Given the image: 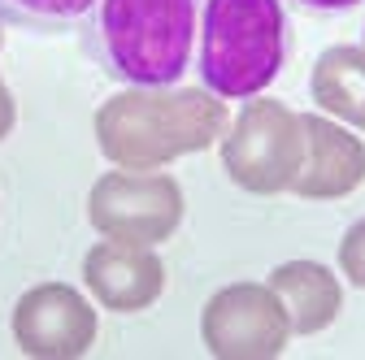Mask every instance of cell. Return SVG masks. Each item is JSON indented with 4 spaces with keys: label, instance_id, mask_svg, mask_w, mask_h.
<instances>
[{
    "label": "cell",
    "instance_id": "obj_5",
    "mask_svg": "<svg viewBox=\"0 0 365 360\" xmlns=\"http://www.w3.org/2000/svg\"><path fill=\"white\" fill-rule=\"evenodd\" d=\"M87 217L105 239L126 243H161L182 221V191L170 174L126 169L105 174L87 196Z\"/></svg>",
    "mask_w": 365,
    "mask_h": 360
},
{
    "label": "cell",
    "instance_id": "obj_3",
    "mask_svg": "<svg viewBox=\"0 0 365 360\" xmlns=\"http://www.w3.org/2000/svg\"><path fill=\"white\" fill-rule=\"evenodd\" d=\"M283 5L279 0H209L200 39V78L222 100H248L283 70Z\"/></svg>",
    "mask_w": 365,
    "mask_h": 360
},
{
    "label": "cell",
    "instance_id": "obj_12",
    "mask_svg": "<svg viewBox=\"0 0 365 360\" xmlns=\"http://www.w3.org/2000/svg\"><path fill=\"white\" fill-rule=\"evenodd\" d=\"M101 9V0H0V22L26 26L35 35H61Z\"/></svg>",
    "mask_w": 365,
    "mask_h": 360
},
{
    "label": "cell",
    "instance_id": "obj_8",
    "mask_svg": "<svg viewBox=\"0 0 365 360\" xmlns=\"http://www.w3.org/2000/svg\"><path fill=\"white\" fill-rule=\"evenodd\" d=\"M83 278L105 308L113 312H140L148 308L161 287H165V265L148 243H126V239H109L96 243L83 260Z\"/></svg>",
    "mask_w": 365,
    "mask_h": 360
},
{
    "label": "cell",
    "instance_id": "obj_15",
    "mask_svg": "<svg viewBox=\"0 0 365 360\" xmlns=\"http://www.w3.org/2000/svg\"><path fill=\"white\" fill-rule=\"evenodd\" d=\"M300 5H309V9H348L356 0H300Z\"/></svg>",
    "mask_w": 365,
    "mask_h": 360
},
{
    "label": "cell",
    "instance_id": "obj_9",
    "mask_svg": "<svg viewBox=\"0 0 365 360\" xmlns=\"http://www.w3.org/2000/svg\"><path fill=\"white\" fill-rule=\"evenodd\" d=\"M304 126V165L292 191L304 200H339L365 183V144L317 113L300 117Z\"/></svg>",
    "mask_w": 365,
    "mask_h": 360
},
{
    "label": "cell",
    "instance_id": "obj_7",
    "mask_svg": "<svg viewBox=\"0 0 365 360\" xmlns=\"http://www.w3.org/2000/svg\"><path fill=\"white\" fill-rule=\"evenodd\" d=\"M14 339L26 356L39 360H74L96 343V312L91 304L66 287V282H43L31 287L14 308Z\"/></svg>",
    "mask_w": 365,
    "mask_h": 360
},
{
    "label": "cell",
    "instance_id": "obj_14",
    "mask_svg": "<svg viewBox=\"0 0 365 360\" xmlns=\"http://www.w3.org/2000/svg\"><path fill=\"white\" fill-rule=\"evenodd\" d=\"M14 130V96H9V87L0 83V139Z\"/></svg>",
    "mask_w": 365,
    "mask_h": 360
},
{
    "label": "cell",
    "instance_id": "obj_11",
    "mask_svg": "<svg viewBox=\"0 0 365 360\" xmlns=\"http://www.w3.org/2000/svg\"><path fill=\"white\" fill-rule=\"evenodd\" d=\"M313 105L365 130V48L339 43L313 65Z\"/></svg>",
    "mask_w": 365,
    "mask_h": 360
},
{
    "label": "cell",
    "instance_id": "obj_6",
    "mask_svg": "<svg viewBox=\"0 0 365 360\" xmlns=\"http://www.w3.org/2000/svg\"><path fill=\"white\" fill-rule=\"evenodd\" d=\"M200 334L217 360H269L287 347L292 322L274 287L235 282L205 304Z\"/></svg>",
    "mask_w": 365,
    "mask_h": 360
},
{
    "label": "cell",
    "instance_id": "obj_2",
    "mask_svg": "<svg viewBox=\"0 0 365 360\" xmlns=\"http://www.w3.org/2000/svg\"><path fill=\"white\" fill-rule=\"evenodd\" d=\"M196 0H101L91 53L130 87H170L192 57Z\"/></svg>",
    "mask_w": 365,
    "mask_h": 360
},
{
    "label": "cell",
    "instance_id": "obj_4",
    "mask_svg": "<svg viewBox=\"0 0 365 360\" xmlns=\"http://www.w3.org/2000/svg\"><path fill=\"white\" fill-rule=\"evenodd\" d=\"M222 165L252 196L292 191L304 165V126L279 100H257L240 113L231 134L222 139Z\"/></svg>",
    "mask_w": 365,
    "mask_h": 360
},
{
    "label": "cell",
    "instance_id": "obj_13",
    "mask_svg": "<svg viewBox=\"0 0 365 360\" xmlns=\"http://www.w3.org/2000/svg\"><path fill=\"white\" fill-rule=\"evenodd\" d=\"M339 269H344V278L352 287L365 291V217L356 221V226L344 235V243H339Z\"/></svg>",
    "mask_w": 365,
    "mask_h": 360
},
{
    "label": "cell",
    "instance_id": "obj_10",
    "mask_svg": "<svg viewBox=\"0 0 365 360\" xmlns=\"http://www.w3.org/2000/svg\"><path fill=\"white\" fill-rule=\"evenodd\" d=\"M269 287L279 291V300L287 308L292 334H317V330H327L339 317V304H344L339 278L327 265H317V260H287V265H279L269 274Z\"/></svg>",
    "mask_w": 365,
    "mask_h": 360
},
{
    "label": "cell",
    "instance_id": "obj_1",
    "mask_svg": "<svg viewBox=\"0 0 365 360\" xmlns=\"http://www.w3.org/2000/svg\"><path fill=\"white\" fill-rule=\"evenodd\" d=\"M226 109L209 92H165L135 87L113 96L96 113L101 152L122 169H161L174 157H187L222 139Z\"/></svg>",
    "mask_w": 365,
    "mask_h": 360
}]
</instances>
